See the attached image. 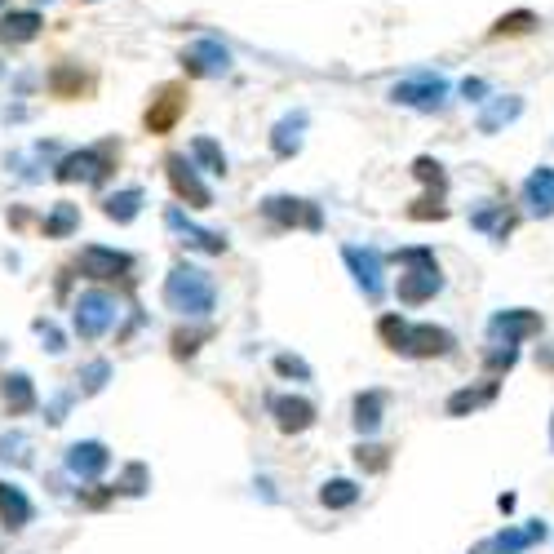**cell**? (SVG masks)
<instances>
[{"label": "cell", "instance_id": "1", "mask_svg": "<svg viewBox=\"0 0 554 554\" xmlns=\"http://www.w3.org/2000/svg\"><path fill=\"white\" fill-rule=\"evenodd\" d=\"M164 306L178 315H209L213 311V280L196 266H178L164 280Z\"/></svg>", "mask_w": 554, "mask_h": 554}, {"label": "cell", "instance_id": "2", "mask_svg": "<svg viewBox=\"0 0 554 554\" xmlns=\"http://www.w3.org/2000/svg\"><path fill=\"white\" fill-rule=\"evenodd\" d=\"M116 156H120L116 142H98V147H89V151H76V156H67L58 164V182H89V187H98V182H107V173L116 169Z\"/></svg>", "mask_w": 554, "mask_h": 554}, {"label": "cell", "instance_id": "3", "mask_svg": "<svg viewBox=\"0 0 554 554\" xmlns=\"http://www.w3.org/2000/svg\"><path fill=\"white\" fill-rule=\"evenodd\" d=\"M444 98H448V80L430 76V71L399 80V85L391 89V102H399V107H417V111H439V107H444Z\"/></svg>", "mask_w": 554, "mask_h": 554}, {"label": "cell", "instance_id": "4", "mask_svg": "<svg viewBox=\"0 0 554 554\" xmlns=\"http://www.w3.org/2000/svg\"><path fill=\"white\" fill-rule=\"evenodd\" d=\"M187 85H160L156 98H151L147 116H142V125H147V133H156V138H164V133H173V125L182 120V111H187Z\"/></svg>", "mask_w": 554, "mask_h": 554}, {"label": "cell", "instance_id": "5", "mask_svg": "<svg viewBox=\"0 0 554 554\" xmlns=\"http://www.w3.org/2000/svg\"><path fill=\"white\" fill-rule=\"evenodd\" d=\"M164 173H169V182H173V196L187 200L191 209H209V204H213V191L200 182L196 160H187V156H169V160H164Z\"/></svg>", "mask_w": 554, "mask_h": 554}, {"label": "cell", "instance_id": "6", "mask_svg": "<svg viewBox=\"0 0 554 554\" xmlns=\"http://www.w3.org/2000/svg\"><path fill=\"white\" fill-rule=\"evenodd\" d=\"M182 67H187V76H196V80L227 76V71H231V49L222 45V40H196V45L182 54Z\"/></svg>", "mask_w": 554, "mask_h": 554}, {"label": "cell", "instance_id": "7", "mask_svg": "<svg viewBox=\"0 0 554 554\" xmlns=\"http://www.w3.org/2000/svg\"><path fill=\"white\" fill-rule=\"evenodd\" d=\"M111 320H116V297H107V293H85V297L76 302V333L85 337V342H94V337L107 333Z\"/></svg>", "mask_w": 554, "mask_h": 554}, {"label": "cell", "instance_id": "8", "mask_svg": "<svg viewBox=\"0 0 554 554\" xmlns=\"http://www.w3.org/2000/svg\"><path fill=\"white\" fill-rule=\"evenodd\" d=\"M262 213L275 222V227H306V231H320L324 218L311 200H293V196H271L262 204Z\"/></svg>", "mask_w": 554, "mask_h": 554}, {"label": "cell", "instance_id": "9", "mask_svg": "<svg viewBox=\"0 0 554 554\" xmlns=\"http://www.w3.org/2000/svg\"><path fill=\"white\" fill-rule=\"evenodd\" d=\"M129 271H133L129 253L98 249V244H89V249L80 253V275H89V280H129Z\"/></svg>", "mask_w": 554, "mask_h": 554}, {"label": "cell", "instance_id": "10", "mask_svg": "<svg viewBox=\"0 0 554 554\" xmlns=\"http://www.w3.org/2000/svg\"><path fill=\"white\" fill-rule=\"evenodd\" d=\"M346 266L355 271V284L364 289V297H382V253L377 249H359V244H351V249H342Z\"/></svg>", "mask_w": 554, "mask_h": 554}, {"label": "cell", "instance_id": "11", "mask_svg": "<svg viewBox=\"0 0 554 554\" xmlns=\"http://www.w3.org/2000/svg\"><path fill=\"white\" fill-rule=\"evenodd\" d=\"M439 289H444V280H439V266L435 262H417V271L399 275V302H404V306H422Z\"/></svg>", "mask_w": 554, "mask_h": 554}, {"label": "cell", "instance_id": "12", "mask_svg": "<svg viewBox=\"0 0 554 554\" xmlns=\"http://www.w3.org/2000/svg\"><path fill=\"white\" fill-rule=\"evenodd\" d=\"M164 222H169V231H178L182 244H191V249L227 253V235H222V231H204V227H196V222H187V213H182V209H169V213H164Z\"/></svg>", "mask_w": 554, "mask_h": 554}, {"label": "cell", "instance_id": "13", "mask_svg": "<svg viewBox=\"0 0 554 554\" xmlns=\"http://www.w3.org/2000/svg\"><path fill=\"white\" fill-rule=\"evenodd\" d=\"M537 541H546V523H528V528H506L497 532L492 541H484L475 554H519L528 546H537Z\"/></svg>", "mask_w": 554, "mask_h": 554}, {"label": "cell", "instance_id": "14", "mask_svg": "<svg viewBox=\"0 0 554 554\" xmlns=\"http://www.w3.org/2000/svg\"><path fill=\"white\" fill-rule=\"evenodd\" d=\"M107 461H111V453L98 444V439H89V444H71L67 448V470L76 479H98L102 470H107Z\"/></svg>", "mask_w": 554, "mask_h": 554}, {"label": "cell", "instance_id": "15", "mask_svg": "<svg viewBox=\"0 0 554 554\" xmlns=\"http://www.w3.org/2000/svg\"><path fill=\"white\" fill-rule=\"evenodd\" d=\"M271 413H275V422H280V430H289V435L315 426V404H311V399L280 395V399H271Z\"/></svg>", "mask_w": 554, "mask_h": 554}, {"label": "cell", "instance_id": "16", "mask_svg": "<svg viewBox=\"0 0 554 554\" xmlns=\"http://www.w3.org/2000/svg\"><path fill=\"white\" fill-rule=\"evenodd\" d=\"M523 204H528L537 218H550L554 213V169L550 164H541V169L523 182Z\"/></svg>", "mask_w": 554, "mask_h": 554}, {"label": "cell", "instance_id": "17", "mask_svg": "<svg viewBox=\"0 0 554 554\" xmlns=\"http://www.w3.org/2000/svg\"><path fill=\"white\" fill-rule=\"evenodd\" d=\"M40 27H45V18L36 9H14V14L0 18V40L5 45H27V40L40 36Z\"/></svg>", "mask_w": 554, "mask_h": 554}, {"label": "cell", "instance_id": "18", "mask_svg": "<svg viewBox=\"0 0 554 554\" xmlns=\"http://www.w3.org/2000/svg\"><path fill=\"white\" fill-rule=\"evenodd\" d=\"M94 89V76H85L76 63H58L49 71V94L54 98H85Z\"/></svg>", "mask_w": 554, "mask_h": 554}, {"label": "cell", "instance_id": "19", "mask_svg": "<svg viewBox=\"0 0 554 554\" xmlns=\"http://www.w3.org/2000/svg\"><path fill=\"white\" fill-rule=\"evenodd\" d=\"M453 351V333H444V328L435 324H413V333H408V355H448Z\"/></svg>", "mask_w": 554, "mask_h": 554}, {"label": "cell", "instance_id": "20", "mask_svg": "<svg viewBox=\"0 0 554 554\" xmlns=\"http://www.w3.org/2000/svg\"><path fill=\"white\" fill-rule=\"evenodd\" d=\"M488 333L506 337V342H519V337H528V333H541V320L532 311H501V315H492Z\"/></svg>", "mask_w": 554, "mask_h": 554}, {"label": "cell", "instance_id": "21", "mask_svg": "<svg viewBox=\"0 0 554 554\" xmlns=\"http://www.w3.org/2000/svg\"><path fill=\"white\" fill-rule=\"evenodd\" d=\"M470 227L492 235V240H506V235L515 231V213H506V204H479V209L470 213Z\"/></svg>", "mask_w": 554, "mask_h": 554}, {"label": "cell", "instance_id": "22", "mask_svg": "<svg viewBox=\"0 0 554 554\" xmlns=\"http://www.w3.org/2000/svg\"><path fill=\"white\" fill-rule=\"evenodd\" d=\"M302 129H306V116H302V111H297V116H284L280 125H275V133H271L275 156H280V160L297 156V151H302Z\"/></svg>", "mask_w": 554, "mask_h": 554}, {"label": "cell", "instance_id": "23", "mask_svg": "<svg viewBox=\"0 0 554 554\" xmlns=\"http://www.w3.org/2000/svg\"><path fill=\"white\" fill-rule=\"evenodd\" d=\"M519 111H523V98L515 94H506V98H492L488 102V111L479 116V133H497L501 125H510V120H519Z\"/></svg>", "mask_w": 554, "mask_h": 554}, {"label": "cell", "instance_id": "24", "mask_svg": "<svg viewBox=\"0 0 554 554\" xmlns=\"http://www.w3.org/2000/svg\"><path fill=\"white\" fill-rule=\"evenodd\" d=\"M138 209H142V191L138 187L116 191V196L102 200V213H107L111 222H133V218H138Z\"/></svg>", "mask_w": 554, "mask_h": 554}, {"label": "cell", "instance_id": "25", "mask_svg": "<svg viewBox=\"0 0 554 554\" xmlns=\"http://www.w3.org/2000/svg\"><path fill=\"white\" fill-rule=\"evenodd\" d=\"M0 515H5L9 528H23V523L32 519V501H27L18 488H5V484H0Z\"/></svg>", "mask_w": 554, "mask_h": 554}, {"label": "cell", "instance_id": "26", "mask_svg": "<svg viewBox=\"0 0 554 554\" xmlns=\"http://www.w3.org/2000/svg\"><path fill=\"white\" fill-rule=\"evenodd\" d=\"M0 391H5V404H9V413H27V408L36 404V391H32V382H27L23 373H14V377H5V386H0Z\"/></svg>", "mask_w": 554, "mask_h": 554}, {"label": "cell", "instance_id": "27", "mask_svg": "<svg viewBox=\"0 0 554 554\" xmlns=\"http://www.w3.org/2000/svg\"><path fill=\"white\" fill-rule=\"evenodd\" d=\"M382 408H386V399L377 395V391L359 395L355 399V426L364 430V435H368V430H377V426H382Z\"/></svg>", "mask_w": 554, "mask_h": 554}, {"label": "cell", "instance_id": "28", "mask_svg": "<svg viewBox=\"0 0 554 554\" xmlns=\"http://www.w3.org/2000/svg\"><path fill=\"white\" fill-rule=\"evenodd\" d=\"M80 227V209L76 204H54V213L45 218V235L49 240H63V235H71Z\"/></svg>", "mask_w": 554, "mask_h": 554}, {"label": "cell", "instance_id": "29", "mask_svg": "<svg viewBox=\"0 0 554 554\" xmlns=\"http://www.w3.org/2000/svg\"><path fill=\"white\" fill-rule=\"evenodd\" d=\"M191 160H200L209 173L227 178V156H222V147L213 138H196V142H191Z\"/></svg>", "mask_w": 554, "mask_h": 554}, {"label": "cell", "instance_id": "30", "mask_svg": "<svg viewBox=\"0 0 554 554\" xmlns=\"http://www.w3.org/2000/svg\"><path fill=\"white\" fill-rule=\"evenodd\" d=\"M537 27V14L532 9H515V14H501L497 23H492V36H523Z\"/></svg>", "mask_w": 554, "mask_h": 554}, {"label": "cell", "instance_id": "31", "mask_svg": "<svg viewBox=\"0 0 554 554\" xmlns=\"http://www.w3.org/2000/svg\"><path fill=\"white\" fill-rule=\"evenodd\" d=\"M320 501L328 510H346V506H355V501H359V488L351 484V479H333V484H324Z\"/></svg>", "mask_w": 554, "mask_h": 554}, {"label": "cell", "instance_id": "32", "mask_svg": "<svg viewBox=\"0 0 554 554\" xmlns=\"http://www.w3.org/2000/svg\"><path fill=\"white\" fill-rule=\"evenodd\" d=\"M492 395H497V382H488L484 391H457L453 399H448V413H453V417H466V413H475L479 404H488Z\"/></svg>", "mask_w": 554, "mask_h": 554}, {"label": "cell", "instance_id": "33", "mask_svg": "<svg viewBox=\"0 0 554 554\" xmlns=\"http://www.w3.org/2000/svg\"><path fill=\"white\" fill-rule=\"evenodd\" d=\"M377 333H382V342L391 346V351H408V333H413V324L395 320V315H386L382 324H377Z\"/></svg>", "mask_w": 554, "mask_h": 554}, {"label": "cell", "instance_id": "34", "mask_svg": "<svg viewBox=\"0 0 554 554\" xmlns=\"http://www.w3.org/2000/svg\"><path fill=\"white\" fill-rule=\"evenodd\" d=\"M355 461L364 470H386V466H391V448H359Z\"/></svg>", "mask_w": 554, "mask_h": 554}, {"label": "cell", "instance_id": "35", "mask_svg": "<svg viewBox=\"0 0 554 554\" xmlns=\"http://www.w3.org/2000/svg\"><path fill=\"white\" fill-rule=\"evenodd\" d=\"M0 448H5V461H14V466H27V461H32V457H27V439L23 435H5V439H0Z\"/></svg>", "mask_w": 554, "mask_h": 554}, {"label": "cell", "instance_id": "36", "mask_svg": "<svg viewBox=\"0 0 554 554\" xmlns=\"http://www.w3.org/2000/svg\"><path fill=\"white\" fill-rule=\"evenodd\" d=\"M444 204H439V200H417L413 204V209H408V218H417V222H426V218H444Z\"/></svg>", "mask_w": 554, "mask_h": 554}, {"label": "cell", "instance_id": "37", "mask_svg": "<svg viewBox=\"0 0 554 554\" xmlns=\"http://www.w3.org/2000/svg\"><path fill=\"white\" fill-rule=\"evenodd\" d=\"M413 173H417L422 182H435V187H444V169H439L435 160H426V156H422V160L413 164Z\"/></svg>", "mask_w": 554, "mask_h": 554}, {"label": "cell", "instance_id": "38", "mask_svg": "<svg viewBox=\"0 0 554 554\" xmlns=\"http://www.w3.org/2000/svg\"><path fill=\"white\" fill-rule=\"evenodd\" d=\"M107 373H111V368L102 364V359H98V364H89V368H85V391H102V382H107Z\"/></svg>", "mask_w": 554, "mask_h": 554}, {"label": "cell", "instance_id": "39", "mask_svg": "<svg viewBox=\"0 0 554 554\" xmlns=\"http://www.w3.org/2000/svg\"><path fill=\"white\" fill-rule=\"evenodd\" d=\"M120 488H125V492H142V488H147V466H129L125 470V484H120Z\"/></svg>", "mask_w": 554, "mask_h": 554}, {"label": "cell", "instance_id": "40", "mask_svg": "<svg viewBox=\"0 0 554 554\" xmlns=\"http://www.w3.org/2000/svg\"><path fill=\"white\" fill-rule=\"evenodd\" d=\"M275 368H280V373H293V377H311V368H306L302 359H293V355H280V359H275Z\"/></svg>", "mask_w": 554, "mask_h": 554}, {"label": "cell", "instance_id": "41", "mask_svg": "<svg viewBox=\"0 0 554 554\" xmlns=\"http://www.w3.org/2000/svg\"><path fill=\"white\" fill-rule=\"evenodd\" d=\"M484 89H488L484 80H466V85H461V94H466L470 102H484Z\"/></svg>", "mask_w": 554, "mask_h": 554}, {"label": "cell", "instance_id": "42", "mask_svg": "<svg viewBox=\"0 0 554 554\" xmlns=\"http://www.w3.org/2000/svg\"><path fill=\"white\" fill-rule=\"evenodd\" d=\"M0 5H5V0H0Z\"/></svg>", "mask_w": 554, "mask_h": 554}]
</instances>
